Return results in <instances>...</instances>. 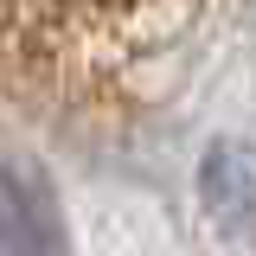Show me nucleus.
<instances>
[{
  "mask_svg": "<svg viewBox=\"0 0 256 256\" xmlns=\"http://www.w3.org/2000/svg\"><path fill=\"white\" fill-rule=\"evenodd\" d=\"M58 205L32 166H0V256H58Z\"/></svg>",
  "mask_w": 256,
  "mask_h": 256,
  "instance_id": "nucleus-1",
  "label": "nucleus"
},
{
  "mask_svg": "<svg viewBox=\"0 0 256 256\" xmlns=\"http://www.w3.org/2000/svg\"><path fill=\"white\" fill-rule=\"evenodd\" d=\"M198 192H205V205L218 212V224H237L256 205V160H250V148L218 141V148L205 154V166H198Z\"/></svg>",
  "mask_w": 256,
  "mask_h": 256,
  "instance_id": "nucleus-2",
  "label": "nucleus"
}]
</instances>
